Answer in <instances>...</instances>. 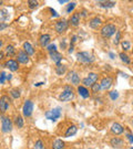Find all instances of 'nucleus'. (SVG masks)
Returning <instances> with one entry per match:
<instances>
[{"mask_svg":"<svg viewBox=\"0 0 133 149\" xmlns=\"http://www.w3.org/2000/svg\"><path fill=\"white\" fill-rule=\"evenodd\" d=\"M109 96H110V98H111L112 101H115L119 97V93H118L117 91H111V92H109Z\"/></svg>","mask_w":133,"mask_h":149,"instance_id":"72a5a7b5","label":"nucleus"},{"mask_svg":"<svg viewBox=\"0 0 133 149\" xmlns=\"http://www.w3.org/2000/svg\"><path fill=\"white\" fill-rule=\"evenodd\" d=\"M16 54V49L13 48V45H7L6 47V55L7 56H13Z\"/></svg>","mask_w":133,"mask_h":149,"instance_id":"bb28decb","label":"nucleus"},{"mask_svg":"<svg viewBox=\"0 0 133 149\" xmlns=\"http://www.w3.org/2000/svg\"><path fill=\"white\" fill-rule=\"evenodd\" d=\"M78 132V127L75 126V125H71L68 127V129L65 130V133H64V137H72V136H75V134Z\"/></svg>","mask_w":133,"mask_h":149,"instance_id":"412c9836","label":"nucleus"},{"mask_svg":"<svg viewBox=\"0 0 133 149\" xmlns=\"http://www.w3.org/2000/svg\"><path fill=\"white\" fill-rule=\"evenodd\" d=\"M1 3H2V1H0V5H1Z\"/></svg>","mask_w":133,"mask_h":149,"instance_id":"3c124183","label":"nucleus"},{"mask_svg":"<svg viewBox=\"0 0 133 149\" xmlns=\"http://www.w3.org/2000/svg\"><path fill=\"white\" fill-rule=\"evenodd\" d=\"M33 113V103L31 100H27L22 106V114L25 117H30Z\"/></svg>","mask_w":133,"mask_h":149,"instance_id":"6e6552de","label":"nucleus"},{"mask_svg":"<svg viewBox=\"0 0 133 149\" xmlns=\"http://www.w3.org/2000/svg\"><path fill=\"white\" fill-rule=\"evenodd\" d=\"M17 61H18V63H21V64L29 63V55L23 50H20L17 53Z\"/></svg>","mask_w":133,"mask_h":149,"instance_id":"f8f14e48","label":"nucleus"},{"mask_svg":"<svg viewBox=\"0 0 133 149\" xmlns=\"http://www.w3.org/2000/svg\"><path fill=\"white\" fill-rule=\"evenodd\" d=\"M47 50H48L49 53H52V52H57V45L54 44V43H51V44H49L48 47H47Z\"/></svg>","mask_w":133,"mask_h":149,"instance_id":"f704fd0d","label":"nucleus"},{"mask_svg":"<svg viewBox=\"0 0 133 149\" xmlns=\"http://www.w3.org/2000/svg\"><path fill=\"white\" fill-rule=\"evenodd\" d=\"M132 53H133V49H132Z\"/></svg>","mask_w":133,"mask_h":149,"instance_id":"864d4df0","label":"nucleus"},{"mask_svg":"<svg viewBox=\"0 0 133 149\" xmlns=\"http://www.w3.org/2000/svg\"><path fill=\"white\" fill-rule=\"evenodd\" d=\"M73 50H75V45L73 44H71L69 47V50H68V53H72L73 52Z\"/></svg>","mask_w":133,"mask_h":149,"instance_id":"a19ab883","label":"nucleus"},{"mask_svg":"<svg viewBox=\"0 0 133 149\" xmlns=\"http://www.w3.org/2000/svg\"><path fill=\"white\" fill-rule=\"evenodd\" d=\"M65 148V144H64L63 140L61 139H56L52 141L51 145V149H64Z\"/></svg>","mask_w":133,"mask_h":149,"instance_id":"aec40b11","label":"nucleus"},{"mask_svg":"<svg viewBox=\"0 0 133 149\" xmlns=\"http://www.w3.org/2000/svg\"><path fill=\"white\" fill-rule=\"evenodd\" d=\"M7 80H11V74L7 75Z\"/></svg>","mask_w":133,"mask_h":149,"instance_id":"8fccbe9b","label":"nucleus"},{"mask_svg":"<svg viewBox=\"0 0 133 149\" xmlns=\"http://www.w3.org/2000/svg\"><path fill=\"white\" fill-rule=\"evenodd\" d=\"M121 47H122L123 51H129L130 49L132 48V47H131V42H130V41H127V40H124V41L121 42Z\"/></svg>","mask_w":133,"mask_h":149,"instance_id":"c85d7f7f","label":"nucleus"},{"mask_svg":"<svg viewBox=\"0 0 133 149\" xmlns=\"http://www.w3.org/2000/svg\"><path fill=\"white\" fill-rule=\"evenodd\" d=\"M89 26H90L91 29H93V30H98V29L102 26L101 18H99V17H94V18H92L90 21H89Z\"/></svg>","mask_w":133,"mask_h":149,"instance_id":"2eb2a0df","label":"nucleus"},{"mask_svg":"<svg viewBox=\"0 0 133 149\" xmlns=\"http://www.w3.org/2000/svg\"><path fill=\"white\" fill-rule=\"evenodd\" d=\"M6 80H7V74L5 72H1L0 73V84H4Z\"/></svg>","mask_w":133,"mask_h":149,"instance_id":"4c0bfd02","label":"nucleus"},{"mask_svg":"<svg viewBox=\"0 0 133 149\" xmlns=\"http://www.w3.org/2000/svg\"><path fill=\"white\" fill-rule=\"evenodd\" d=\"M68 80L71 82V84L72 85H75V86H79L80 82H81V79H80L79 74L75 72V71H72V72H70L69 75H68Z\"/></svg>","mask_w":133,"mask_h":149,"instance_id":"ddd939ff","label":"nucleus"},{"mask_svg":"<svg viewBox=\"0 0 133 149\" xmlns=\"http://www.w3.org/2000/svg\"><path fill=\"white\" fill-rule=\"evenodd\" d=\"M27 3H28L30 9H34V8H37L38 6H39V2H38V1H34V0H28Z\"/></svg>","mask_w":133,"mask_h":149,"instance_id":"473e14b6","label":"nucleus"},{"mask_svg":"<svg viewBox=\"0 0 133 149\" xmlns=\"http://www.w3.org/2000/svg\"><path fill=\"white\" fill-rule=\"evenodd\" d=\"M125 138L129 140V143L130 144H133V135L131 133H128V134H125Z\"/></svg>","mask_w":133,"mask_h":149,"instance_id":"58836bf2","label":"nucleus"},{"mask_svg":"<svg viewBox=\"0 0 133 149\" xmlns=\"http://www.w3.org/2000/svg\"><path fill=\"white\" fill-rule=\"evenodd\" d=\"M109 55H110L111 59H114V58H115V56H114V53H112V52H109Z\"/></svg>","mask_w":133,"mask_h":149,"instance_id":"49530a36","label":"nucleus"},{"mask_svg":"<svg viewBox=\"0 0 133 149\" xmlns=\"http://www.w3.org/2000/svg\"><path fill=\"white\" fill-rule=\"evenodd\" d=\"M67 72V66L63 65V64H57L56 65V73L58 75H62Z\"/></svg>","mask_w":133,"mask_h":149,"instance_id":"393cba45","label":"nucleus"},{"mask_svg":"<svg viewBox=\"0 0 133 149\" xmlns=\"http://www.w3.org/2000/svg\"><path fill=\"white\" fill-rule=\"evenodd\" d=\"M120 39H121V32L117 31V33H115V38H114V40H113V43H114L115 45H118V44L120 43Z\"/></svg>","mask_w":133,"mask_h":149,"instance_id":"c9c22d12","label":"nucleus"},{"mask_svg":"<svg viewBox=\"0 0 133 149\" xmlns=\"http://www.w3.org/2000/svg\"><path fill=\"white\" fill-rule=\"evenodd\" d=\"M50 40H51V37L49 34H42V36H40V39H39V44L42 48H46L50 44Z\"/></svg>","mask_w":133,"mask_h":149,"instance_id":"6ab92c4d","label":"nucleus"},{"mask_svg":"<svg viewBox=\"0 0 133 149\" xmlns=\"http://www.w3.org/2000/svg\"><path fill=\"white\" fill-rule=\"evenodd\" d=\"M119 56H120L121 61H122V62H124L125 64H131V60H130V58L128 56V54H127V53L121 52V53L119 54Z\"/></svg>","mask_w":133,"mask_h":149,"instance_id":"cd10ccee","label":"nucleus"},{"mask_svg":"<svg viewBox=\"0 0 133 149\" xmlns=\"http://www.w3.org/2000/svg\"><path fill=\"white\" fill-rule=\"evenodd\" d=\"M4 58H5V54H4L2 51H0V61H1V60H4Z\"/></svg>","mask_w":133,"mask_h":149,"instance_id":"79ce46f5","label":"nucleus"},{"mask_svg":"<svg viewBox=\"0 0 133 149\" xmlns=\"http://www.w3.org/2000/svg\"><path fill=\"white\" fill-rule=\"evenodd\" d=\"M62 114V108L61 107H56V108H52L48 112H46V117L52 120V122H57L60 116Z\"/></svg>","mask_w":133,"mask_h":149,"instance_id":"20e7f679","label":"nucleus"},{"mask_svg":"<svg viewBox=\"0 0 133 149\" xmlns=\"http://www.w3.org/2000/svg\"><path fill=\"white\" fill-rule=\"evenodd\" d=\"M1 130L4 133H10L12 130V122L8 116L1 117Z\"/></svg>","mask_w":133,"mask_h":149,"instance_id":"0eeeda50","label":"nucleus"},{"mask_svg":"<svg viewBox=\"0 0 133 149\" xmlns=\"http://www.w3.org/2000/svg\"><path fill=\"white\" fill-rule=\"evenodd\" d=\"M60 47L62 50H65L67 49V39H62V41L60 43Z\"/></svg>","mask_w":133,"mask_h":149,"instance_id":"ea45409f","label":"nucleus"},{"mask_svg":"<svg viewBox=\"0 0 133 149\" xmlns=\"http://www.w3.org/2000/svg\"><path fill=\"white\" fill-rule=\"evenodd\" d=\"M130 149H133V147H131V148H130Z\"/></svg>","mask_w":133,"mask_h":149,"instance_id":"603ef678","label":"nucleus"},{"mask_svg":"<svg viewBox=\"0 0 133 149\" xmlns=\"http://www.w3.org/2000/svg\"><path fill=\"white\" fill-rule=\"evenodd\" d=\"M22 48H23V51H25V52H26V53L28 54L29 56L34 54V48H33V47H32V45L29 42H25V43H23Z\"/></svg>","mask_w":133,"mask_h":149,"instance_id":"4be33fe9","label":"nucleus"},{"mask_svg":"<svg viewBox=\"0 0 133 149\" xmlns=\"http://www.w3.org/2000/svg\"><path fill=\"white\" fill-rule=\"evenodd\" d=\"M98 80H99V74H96L94 72H91V73H89V75L87 77H84L82 80V84H83V86H85L88 88V87H91L94 83H96Z\"/></svg>","mask_w":133,"mask_h":149,"instance_id":"39448f33","label":"nucleus"},{"mask_svg":"<svg viewBox=\"0 0 133 149\" xmlns=\"http://www.w3.org/2000/svg\"><path fill=\"white\" fill-rule=\"evenodd\" d=\"M68 28H69V22H68V20H65V19H60V20H58V21L54 23V30L59 34L64 33V32L68 30Z\"/></svg>","mask_w":133,"mask_h":149,"instance_id":"423d86ee","label":"nucleus"},{"mask_svg":"<svg viewBox=\"0 0 133 149\" xmlns=\"http://www.w3.org/2000/svg\"><path fill=\"white\" fill-rule=\"evenodd\" d=\"M50 10H51V12H52V16L53 17H58V13H57L56 11L53 10V9H50Z\"/></svg>","mask_w":133,"mask_h":149,"instance_id":"37998d69","label":"nucleus"},{"mask_svg":"<svg viewBox=\"0 0 133 149\" xmlns=\"http://www.w3.org/2000/svg\"><path fill=\"white\" fill-rule=\"evenodd\" d=\"M4 28H7V24H2V23H0V30H2Z\"/></svg>","mask_w":133,"mask_h":149,"instance_id":"a18cd8bd","label":"nucleus"},{"mask_svg":"<svg viewBox=\"0 0 133 149\" xmlns=\"http://www.w3.org/2000/svg\"><path fill=\"white\" fill-rule=\"evenodd\" d=\"M50 56H51V60H52L53 62L57 64H60L61 63V60H62V55L59 53L58 51L57 52H52V53H50Z\"/></svg>","mask_w":133,"mask_h":149,"instance_id":"5701e85b","label":"nucleus"},{"mask_svg":"<svg viewBox=\"0 0 133 149\" xmlns=\"http://www.w3.org/2000/svg\"><path fill=\"white\" fill-rule=\"evenodd\" d=\"M33 149H46V146L43 144V141L41 139H38L36 141V144L33 146Z\"/></svg>","mask_w":133,"mask_h":149,"instance_id":"c756f323","label":"nucleus"},{"mask_svg":"<svg viewBox=\"0 0 133 149\" xmlns=\"http://www.w3.org/2000/svg\"><path fill=\"white\" fill-rule=\"evenodd\" d=\"M77 60L81 63L89 64L94 62V55L88 51H81V52L77 53Z\"/></svg>","mask_w":133,"mask_h":149,"instance_id":"f03ea898","label":"nucleus"},{"mask_svg":"<svg viewBox=\"0 0 133 149\" xmlns=\"http://www.w3.org/2000/svg\"><path fill=\"white\" fill-rule=\"evenodd\" d=\"M10 94L13 98H19L20 95H21V94H20V90H18V88H13V90H11Z\"/></svg>","mask_w":133,"mask_h":149,"instance_id":"7c9ffc66","label":"nucleus"},{"mask_svg":"<svg viewBox=\"0 0 133 149\" xmlns=\"http://www.w3.org/2000/svg\"><path fill=\"white\" fill-rule=\"evenodd\" d=\"M5 65L10 70L11 72H16L19 70V63H18L17 60H8L5 63Z\"/></svg>","mask_w":133,"mask_h":149,"instance_id":"dca6fc26","label":"nucleus"},{"mask_svg":"<svg viewBox=\"0 0 133 149\" xmlns=\"http://www.w3.org/2000/svg\"><path fill=\"white\" fill-rule=\"evenodd\" d=\"M117 28L114 24L112 23H106L103 27L101 28V37L104 38V39H109L111 38L114 33H117Z\"/></svg>","mask_w":133,"mask_h":149,"instance_id":"7ed1b4c3","label":"nucleus"},{"mask_svg":"<svg viewBox=\"0 0 133 149\" xmlns=\"http://www.w3.org/2000/svg\"><path fill=\"white\" fill-rule=\"evenodd\" d=\"M65 2H69V1L68 0H60L59 1V3H65Z\"/></svg>","mask_w":133,"mask_h":149,"instance_id":"de8ad7c7","label":"nucleus"},{"mask_svg":"<svg viewBox=\"0 0 133 149\" xmlns=\"http://www.w3.org/2000/svg\"><path fill=\"white\" fill-rule=\"evenodd\" d=\"M43 84H44L43 82H39V83H36V84H34V86H41V85H43Z\"/></svg>","mask_w":133,"mask_h":149,"instance_id":"c03bdc74","label":"nucleus"},{"mask_svg":"<svg viewBox=\"0 0 133 149\" xmlns=\"http://www.w3.org/2000/svg\"><path fill=\"white\" fill-rule=\"evenodd\" d=\"M75 98V90L71 85H64L62 93L59 95V100L61 102H70Z\"/></svg>","mask_w":133,"mask_h":149,"instance_id":"f257e3e1","label":"nucleus"},{"mask_svg":"<svg viewBox=\"0 0 133 149\" xmlns=\"http://www.w3.org/2000/svg\"><path fill=\"white\" fill-rule=\"evenodd\" d=\"M110 145H111L113 148L120 149V148H123V147H124V145H125V141H124V139L121 138V137L114 136L113 138L110 139Z\"/></svg>","mask_w":133,"mask_h":149,"instance_id":"9d476101","label":"nucleus"},{"mask_svg":"<svg viewBox=\"0 0 133 149\" xmlns=\"http://www.w3.org/2000/svg\"><path fill=\"white\" fill-rule=\"evenodd\" d=\"M100 90H101L100 83H94L93 85L91 86V91H92V93H94V94H96L98 92H100Z\"/></svg>","mask_w":133,"mask_h":149,"instance_id":"2f4dec72","label":"nucleus"},{"mask_svg":"<svg viewBox=\"0 0 133 149\" xmlns=\"http://www.w3.org/2000/svg\"><path fill=\"white\" fill-rule=\"evenodd\" d=\"M132 22H133V21H132Z\"/></svg>","mask_w":133,"mask_h":149,"instance_id":"5fc2aeb1","label":"nucleus"},{"mask_svg":"<svg viewBox=\"0 0 133 149\" xmlns=\"http://www.w3.org/2000/svg\"><path fill=\"white\" fill-rule=\"evenodd\" d=\"M77 91H78V94H79L82 98H89V97H90V92H89V90H88L85 86L79 85L78 88H77Z\"/></svg>","mask_w":133,"mask_h":149,"instance_id":"a211bd4d","label":"nucleus"},{"mask_svg":"<svg viewBox=\"0 0 133 149\" xmlns=\"http://www.w3.org/2000/svg\"><path fill=\"white\" fill-rule=\"evenodd\" d=\"M13 124L16 125V127L22 128V127H23V125H25L23 118H22L20 115H18V116H16V118H15V120H13Z\"/></svg>","mask_w":133,"mask_h":149,"instance_id":"a878e982","label":"nucleus"},{"mask_svg":"<svg viewBox=\"0 0 133 149\" xmlns=\"http://www.w3.org/2000/svg\"><path fill=\"white\" fill-rule=\"evenodd\" d=\"M2 45H4V41H2V40H0V49L2 48Z\"/></svg>","mask_w":133,"mask_h":149,"instance_id":"09e8293b","label":"nucleus"},{"mask_svg":"<svg viewBox=\"0 0 133 149\" xmlns=\"http://www.w3.org/2000/svg\"><path fill=\"white\" fill-rule=\"evenodd\" d=\"M80 19H81V13L80 12H75L72 16L70 17L69 23L71 26H73V27H77V26H79Z\"/></svg>","mask_w":133,"mask_h":149,"instance_id":"f3484780","label":"nucleus"},{"mask_svg":"<svg viewBox=\"0 0 133 149\" xmlns=\"http://www.w3.org/2000/svg\"><path fill=\"white\" fill-rule=\"evenodd\" d=\"M75 6H77L75 2H69V5L67 7V12H68V13H71V11H73V9L75 8Z\"/></svg>","mask_w":133,"mask_h":149,"instance_id":"e433bc0d","label":"nucleus"},{"mask_svg":"<svg viewBox=\"0 0 133 149\" xmlns=\"http://www.w3.org/2000/svg\"><path fill=\"white\" fill-rule=\"evenodd\" d=\"M112 83H113V80L110 76H106L101 80V83H100V86H101L102 91H108L110 87L112 86Z\"/></svg>","mask_w":133,"mask_h":149,"instance_id":"4468645a","label":"nucleus"},{"mask_svg":"<svg viewBox=\"0 0 133 149\" xmlns=\"http://www.w3.org/2000/svg\"><path fill=\"white\" fill-rule=\"evenodd\" d=\"M111 133L115 136H119V135H122L124 133V127L120 123H113L111 125Z\"/></svg>","mask_w":133,"mask_h":149,"instance_id":"9b49d317","label":"nucleus"},{"mask_svg":"<svg viewBox=\"0 0 133 149\" xmlns=\"http://www.w3.org/2000/svg\"><path fill=\"white\" fill-rule=\"evenodd\" d=\"M115 1H98L96 5L102 7V8H112L115 6Z\"/></svg>","mask_w":133,"mask_h":149,"instance_id":"b1692460","label":"nucleus"},{"mask_svg":"<svg viewBox=\"0 0 133 149\" xmlns=\"http://www.w3.org/2000/svg\"><path fill=\"white\" fill-rule=\"evenodd\" d=\"M10 106V98L8 95H2L0 97V113L5 114Z\"/></svg>","mask_w":133,"mask_h":149,"instance_id":"1a4fd4ad","label":"nucleus"}]
</instances>
